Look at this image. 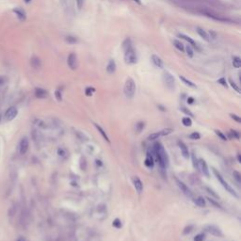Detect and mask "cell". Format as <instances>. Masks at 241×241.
Wrapping results in <instances>:
<instances>
[{
  "mask_svg": "<svg viewBox=\"0 0 241 241\" xmlns=\"http://www.w3.org/2000/svg\"><path fill=\"white\" fill-rule=\"evenodd\" d=\"M154 153L156 156V160L159 164L161 170H165L169 165V157L167 156V153L165 149L162 146L160 142H156L154 145Z\"/></svg>",
  "mask_w": 241,
  "mask_h": 241,
  "instance_id": "1",
  "label": "cell"
},
{
  "mask_svg": "<svg viewBox=\"0 0 241 241\" xmlns=\"http://www.w3.org/2000/svg\"><path fill=\"white\" fill-rule=\"evenodd\" d=\"M124 94L128 99H131V98L134 97L135 92H136V84L132 78L126 79V82H125L124 88Z\"/></svg>",
  "mask_w": 241,
  "mask_h": 241,
  "instance_id": "2",
  "label": "cell"
},
{
  "mask_svg": "<svg viewBox=\"0 0 241 241\" xmlns=\"http://www.w3.org/2000/svg\"><path fill=\"white\" fill-rule=\"evenodd\" d=\"M162 80H163L164 85H165L169 90L173 91L175 89V79L171 73L167 71L164 72L162 74Z\"/></svg>",
  "mask_w": 241,
  "mask_h": 241,
  "instance_id": "3",
  "label": "cell"
},
{
  "mask_svg": "<svg viewBox=\"0 0 241 241\" xmlns=\"http://www.w3.org/2000/svg\"><path fill=\"white\" fill-rule=\"evenodd\" d=\"M213 172H214V174H215V176L217 177V179L220 181V183L222 185V187L230 193V194H232L233 196H235L236 198H238V195L236 194V192L235 191V189H233L231 187H230V185H228V183L227 182H225V180L223 179V177L221 176V174L218 172L216 169H213Z\"/></svg>",
  "mask_w": 241,
  "mask_h": 241,
  "instance_id": "4",
  "label": "cell"
},
{
  "mask_svg": "<svg viewBox=\"0 0 241 241\" xmlns=\"http://www.w3.org/2000/svg\"><path fill=\"white\" fill-rule=\"evenodd\" d=\"M124 61L127 64H135L138 61L137 53L133 47L124 51Z\"/></svg>",
  "mask_w": 241,
  "mask_h": 241,
  "instance_id": "5",
  "label": "cell"
},
{
  "mask_svg": "<svg viewBox=\"0 0 241 241\" xmlns=\"http://www.w3.org/2000/svg\"><path fill=\"white\" fill-rule=\"evenodd\" d=\"M201 13H202L203 15H205V16H207V17H209V18H212V19H214V20H216V21H220V22H232L230 19L225 18V17H222V16L218 15V14H217V13H212V12H209V10H201Z\"/></svg>",
  "mask_w": 241,
  "mask_h": 241,
  "instance_id": "6",
  "label": "cell"
},
{
  "mask_svg": "<svg viewBox=\"0 0 241 241\" xmlns=\"http://www.w3.org/2000/svg\"><path fill=\"white\" fill-rule=\"evenodd\" d=\"M67 63L68 66L72 69V70H76L78 66V61H77V56L74 53H71L68 59H67Z\"/></svg>",
  "mask_w": 241,
  "mask_h": 241,
  "instance_id": "7",
  "label": "cell"
},
{
  "mask_svg": "<svg viewBox=\"0 0 241 241\" xmlns=\"http://www.w3.org/2000/svg\"><path fill=\"white\" fill-rule=\"evenodd\" d=\"M18 114V110L15 106H10L7 109V111L5 113V119L7 120H13L16 118Z\"/></svg>",
  "mask_w": 241,
  "mask_h": 241,
  "instance_id": "8",
  "label": "cell"
},
{
  "mask_svg": "<svg viewBox=\"0 0 241 241\" xmlns=\"http://www.w3.org/2000/svg\"><path fill=\"white\" fill-rule=\"evenodd\" d=\"M28 139L27 138H23L21 139L20 143H19V154L20 155H25L28 150Z\"/></svg>",
  "mask_w": 241,
  "mask_h": 241,
  "instance_id": "9",
  "label": "cell"
},
{
  "mask_svg": "<svg viewBox=\"0 0 241 241\" xmlns=\"http://www.w3.org/2000/svg\"><path fill=\"white\" fill-rule=\"evenodd\" d=\"M176 183H177V185H178V187H179V189L183 191V193L185 194V195H187V196H189V197H191L192 196V192H191V190L189 189V187L185 184H184L182 181H180V180H178V179H176Z\"/></svg>",
  "mask_w": 241,
  "mask_h": 241,
  "instance_id": "10",
  "label": "cell"
},
{
  "mask_svg": "<svg viewBox=\"0 0 241 241\" xmlns=\"http://www.w3.org/2000/svg\"><path fill=\"white\" fill-rule=\"evenodd\" d=\"M205 230L208 232V233H210L211 235L215 236H222V233L220 229H218V227L214 226V225H208L205 227Z\"/></svg>",
  "mask_w": 241,
  "mask_h": 241,
  "instance_id": "11",
  "label": "cell"
},
{
  "mask_svg": "<svg viewBox=\"0 0 241 241\" xmlns=\"http://www.w3.org/2000/svg\"><path fill=\"white\" fill-rule=\"evenodd\" d=\"M198 169L201 170V171L205 175L206 177H209V170H208L207 164L203 159H200L198 162Z\"/></svg>",
  "mask_w": 241,
  "mask_h": 241,
  "instance_id": "12",
  "label": "cell"
},
{
  "mask_svg": "<svg viewBox=\"0 0 241 241\" xmlns=\"http://www.w3.org/2000/svg\"><path fill=\"white\" fill-rule=\"evenodd\" d=\"M13 13H15L17 18L20 21H22V22H24L27 19V13L22 8H15V9H13Z\"/></svg>",
  "mask_w": 241,
  "mask_h": 241,
  "instance_id": "13",
  "label": "cell"
},
{
  "mask_svg": "<svg viewBox=\"0 0 241 241\" xmlns=\"http://www.w3.org/2000/svg\"><path fill=\"white\" fill-rule=\"evenodd\" d=\"M151 60L152 62L154 63V65L157 68H163V60L161 59V58H159L156 55H152L151 57Z\"/></svg>",
  "mask_w": 241,
  "mask_h": 241,
  "instance_id": "14",
  "label": "cell"
},
{
  "mask_svg": "<svg viewBox=\"0 0 241 241\" xmlns=\"http://www.w3.org/2000/svg\"><path fill=\"white\" fill-rule=\"evenodd\" d=\"M178 145H179V148L182 152V155L184 156L185 158H189V149L187 147L183 141H178Z\"/></svg>",
  "mask_w": 241,
  "mask_h": 241,
  "instance_id": "15",
  "label": "cell"
},
{
  "mask_svg": "<svg viewBox=\"0 0 241 241\" xmlns=\"http://www.w3.org/2000/svg\"><path fill=\"white\" fill-rule=\"evenodd\" d=\"M47 95L48 93L45 89H41V88H37V89H35V96L39 98V99H45V98L47 97Z\"/></svg>",
  "mask_w": 241,
  "mask_h": 241,
  "instance_id": "16",
  "label": "cell"
},
{
  "mask_svg": "<svg viewBox=\"0 0 241 241\" xmlns=\"http://www.w3.org/2000/svg\"><path fill=\"white\" fill-rule=\"evenodd\" d=\"M178 36H179L180 38L184 39L185 41H188V42L189 43V45H192V46H193V47H194V48H195L196 50H198V51H201L200 47H199L198 45H197V43H196V42H195V41H193V40H192V39L190 38V37H189V36H187V35H185V34H179Z\"/></svg>",
  "mask_w": 241,
  "mask_h": 241,
  "instance_id": "17",
  "label": "cell"
},
{
  "mask_svg": "<svg viewBox=\"0 0 241 241\" xmlns=\"http://www.w3.org/2000/svg\"><path fill=\"white\" fill-rule=\"evenodd\" d=\"M133 183H134V187H135L136 190L138 193H141L142 189H143V185H142V182L140 181V179L138 176H135L133 178Z\"/></svg>",
  "mask_w": 241,
  "mask_h": 241,
  "instance_id": "18",
  "label": "cell"
},
{
  "mask_svg": "<svg viewBox=\"0 0 241 241\" xmlns=\"http://www.w3.org/2000/svg\"><path fill=\"white\" fill-rule=\"evenodd\" d=\"M196 31H197V33H198L204 41H210V38H209V35H208V33L207 32L203 29V28H202V27H196Z\"/></svg>",
  "mask_w": 241,
  "mask_h": 241,
  "instance_id": "19",
  "label": "cell"
},
{
  "mask_svg": "<svg viewBox=\"0 0 241 241\" xmlns=\"http://www.w3.org/2000/svg\"><path fill=\"white\" fill-rule=\"evenodd\" d=\"M116 68H117V66H116L115 60L114 59L109 60L108 63H107V66H106V72L108 74H114L115 71H116Z\"/></svg>",
  "mask_w": 241,
  "mask_h": 241,
  "instance_id": "20",
  "label": "cell"
},
{
  "mask_svg": "<svg viewBox=\"0 0 241 241\" xmlns=\"http://www.w3.org/2000/svg\"><path fill=\"white\" fill-rule=\"evenodd\" d=\"M144 164H145V166L147 168H153L154 167V158H153V156L150 155V153L148 152L147 153V156H146V158H145V161H144Z\"/></svg>",
  "mask_w": 241,
  "mask_h": 241,
  "instance_id": "21",
  "label": "cell"
},
{
  "mask_svg": "<svg viewBox=\"0 0 241 241\" xmlns=\"http://www.w3.org/2000/svg\"><path fill=\"white\" fill-rule=\"evenodd\" d=\"M30 64H31V66L33 67V68H40L41 67V60H40V59L39 58H37V57H33L31 59V60H30Z\"/></svg>",
  "mask_w": 241,
  "mask_h": 241,
  "instance_id": "22",
  "label": "cell"
},
{
  "mask_svg": "<svg viewBox=\"0 0 241 241\" xmlns=\"http://www.w3.org/2000/svg\"><path fill=\"white\" fill-rule=\"evenodd\" d=\"M172 43H173L174 47L177 48L179 51H181V52L185 51V46H184V45H183V43L180 41H178V40H173Z\"/></svg>",
  "mask_w": 241,
  "mask_h": 241,
  "instance_id": "23",
  "label": "cell"
},
{
  "mask_svg": "<svg viewBox=\"0 0 241 241\" xmlns=\"http://www.w3.org/2000/svg\"><path fill=\"white\" fill-rule=\"evenodd\" d=\"M94 126L96 127V129L98 130V132H99L101 135H102V137L107 141V142H109V138H108V137H107V135L106 134V132L104 131V129L100 126V125H98V124H94Z\"/></svg>",
  "mask_w": 241,
  "mask_h": 241,
  "instance_id": "24",
  "label": "cell"
},
{
  "mask_svg": "<svg viewBox=\"0 0 241 241\" xmlns=\"http://www.w3.org/2000/svg\"><path fill=\"white\" fill-rule=\"evenodd\" d=\"M179 77H180V79L183 81V83H185V84L187 85V86H189V87H190V88H194V89L196 88V85H195L193 82H191L190 80H189V79L185 78V77H184L183 75H180Z\"/></svg>",
  "mask_w": 241,
  "mask_h": 241,
  "instance_id": "25",
  "label": "cell"
},
{
  "mask_svg": "<svg viewBox=\"0 0 241 241\" xmlns=\"http://www.w3.org/2000/svg\"><path fill=\"white\" fill-rule=\"evenodd\" d=\"M131 47H133L132 46V41H131L129 38L124 40V41L123 42V49L125 51V50H127V49H129Z\"/></svg>",
  "mask_w": 241,
  "mask_h": 241,
  "instance_id": "26",
  "label": "cell"
},
{
  "mask_svg": "<svg viewBox=\"0 0 241 241\" xmlns=\"http://www.w3.org/2000/svg\"><path fill=\"white\" fill-rule=\"evenodd\" d=\"M233 65H234L235 68H240L241 59L239 57H233Z\"/></svg>",
  "mask_w": 241,
  "mask_h": 241,
  "instance_id": "27",
  "label": "cell"
},
{
  "mask_svg": "<svg viewBox=\"0 0 241 241\" xmlns=\"http://www.w3.org/2000/svg\"><path fill=\"white\" fill-rule=\"evenodd\" d=\"M182 123L185 126H187V127H189L192 125V120L189 117H185V118H183L182 120Z\"/></svg>",
  "mask_w": 241,
  "mask_h": 241,
  "instance_id": "28",
  "label": "cell"
},
{
  "mask_svg": "<svg viewBox=\"0 0 241 241\" xmlns=\"http://www.w3.org/2000/svg\"><path fill=\"white\" fill-rule=\"evenodd\" d=\"M194 203H196V205H198L200 207H203L205 205V201L203 200V198H202V197H199V198L195 199Z\"/></svg>",
  "mask_w": 241,
  "mask_h": 241,
  "instance_id": "29",
  "label": "cell"
},
{
  "mask_svg": "<svg viewBox=\"0 0 241 241\" xmlns=\"http://www.w3.org/2000/svg\"><path fill=\"white\" fill-rule=\"evenodd\" d=\"M172 132H173V129H171V128H166V129H163V130L159 131V134H160V137H162V136L170 135Z\"/></svg>",
  "mask_w": 241,
  "mask_h": 241,
  "instance_id": "30",
  "label": "cell"
},
{
  "mask_svg": "<svg viewBox=\"0 0 241 241\" xmlns=\"http://www.w3.org/2000/svg\"><path fill=\"white\" fill-rule=\"evenodd\" d=\"M185 52H187V55L189 57V58H193L194 56V53H193V50H192V47L190 45H187L185 46Z\"/></svg>",
  "mask_w": 241,
  "mask_h": 241,
  "instance_id": "31",
  "label": "cell"
},
{
  "mask_svg": "<svg viewBox=\"0 0 241 241\" xmlns=\"http://www.w3.org/2000/svg\"><path fill=\"white\" fill-rule=\"evenodd\" d=\"M144 126H145L144 123H142V122H139V123H138V124H136V131H137L138 133H140L141 131L143 130Z\"/></svg>",
  "mask_w": 241,
  "mask_h": 241,
  "instance_id": "32",
  "label": "cell"
},
{
  "mask_svg": "<svg viewBox=\"0 0 241 241\" xmlns=\"http://www.w3.org/2000/svg\"><path fill=\"white\" fill-rule=\"evenodd\" d=\"M229 83H230V85H231V87L233 88V89H234L235 91H236L237 92H240V89L238 88V86H237V85H236V84L231 78L229 79Z\"/></svg>",
  "mask_w": 241,
  "mask_h": 241,
  "instance_id": "33",
  "label": "cell"
},
{
  "mask_svg": "<svg viewBox=\"0 0 241 241\" xmlns=\"http://www.w3.org/2000/svg\"><path fill=\"white\" fill-rule=\"evenodd\" d=\"M66 41L69 43H75L77 42V38L74 37V36H67L66 37Z\"/></svg>",
  "mask_w": 241,
  "mask_h": 241,
  "instance_id": "34",
  "label": "cell"
},
{
  "mask_svg": "<svg viewBox=\"0 0 241 241\" xmlns=\"http://www.w3.org/2000/svg\"><path fill=\"white\" fill-rule=\"evenodd\" d=\"M112 225L117 228V229H120V227H122V222H120V221L119 220V218H115V220L113 221L112 222Z\"/></svg>",
  "mask_w": 241,
  "mask_h": 241,
  "instance_id": "35",
  "label": "cell"
},
{
  "mask_svg": "<svg viewBox=\"0 0 241 241\" xmlns=\"http://www.w3.org/2000/svg\"><path fill=\"white\" fill-rule=\"evenodd\" d=\"M159 137H160V134H159V132H156V133H153V134H151V135L148 137V139H150V140H154V139H157Z\"/></svg>",
  "mask_w": 241,
  "mask_h": 241,
  "instance_id": "36",
  "label": "cell"
},
{
  "mask_svg": "<svg viewBox=\"0 0 241 241\" xmlns=\"http://www.w3.org/2000/svg\"><path fill=\"white\" fill-rule=\"evenodd\" d=\"M189 138H190L191 139H194V140H196V139H200L201 135H200L198 132H193L192 134L189 135Z\"/></svg>",
  "mask_w": 241,
  "mask_h": 241,
  "instance_id": "37",
  "label": "cell"
},
{
  "mask_svg": "<svg viewBox=\"0 0 241 241\" xmlns=\"http://www.w3.org/2000/svg\"><path fill=\"white\" fill-rule=\"evenodd\" d=\"M233 175H234V178L238 182V183H240L241 182V174L238 172V171H235L234 172H233Z\"/></svg>",
  "mask_w": 241,
  "mask_h": 241,
  "instance_id": "38",
  "label": "cell"
},
{
  "mask_svg": "<svg viewBox=\"0 0 241 241\" xmlns=\"http://www.w3.org/2000/svg\"><path fill=\"white\" fill-rule=\"evenodd\" d=\"M230 134H231L232 138H234L239 139V138H240L239 132H237V131H236V130H231V132H230Z\"/></svg>",
  "mask_w": 241,
  "mask_h": 241,
  "instance_id": "39",
  "label": "cell"
},
{
  "mask_svg": "<svg viewBox=\"0 0 241 241\" xmlns=\"http://www.w3.org/2000/svg\"><path fill=\"white\" fill-rule=\"evenodd\" d=\"M215 132H216L217 136H218V138H221L222 140H224V141H225V140H227V138H226V136H225V135H223V134H222V132H221L220 130H216Z\"/></svg>",
  "mask_w": 241,
  "mask_h": 241,
  "instance_id": "40",
  "label": "cell"
},
{
  "mask_svg": "<svg viewBox=\"0 0 241 241\" xmlns=\"http://www.w3.org/2000/svg\"><path fill=\"white\" fill-rule=\"evenodd\" d=\"M94 92H95V90L93 89V88H87L86 91H85V93L87 96H92Z\"/></svg>",
  "mask_w": 241,
  "mask_h": 241,
  "instance_id": "41",
  "label": "cell"
},
{
  "mask_svg": "<svg viewBox=\"0 0 241 241\" xmlns=\"http://www.w3.org/2000/svg\"><path fill=\"white\" fill-rule=\"evenodd\" d=\"M192 229H193V226H192V225H189V226H188V227H185V228L184 229V231H183V234H184V235H188V234H189V233L192 231Z\"/></svg>",
  "mask_w": 241,
  "mask_h": 241,
  "instance_id": "42",
  "label": "cell"
},
{
  "mask_svg": "<svg viewBox=\"0 0 241 241\" xmlns=\"http://www.w3.org/2000/svg\"><path fill=\"white\" fill-rule=\"evenodd\" d=\"M55 96H56V98H57V100L59 101V102H60L61 100H62V95H61V92H60V91H56V92H55Z\"/></svg>",
  "mask_w": 241,
  "mask_h": 241,
  "instance_id": "43",
  "label": "cell"
},
{
  "mask_svg": "<svg viewBox=\"0 0 241 241\" xmlns=\"http://www.w3.org/2000/svg\"><path fill=\"white\" fill-rule=\"evenodd\" d=\"M230 116H231V118H232L233 120H235L236 122H237V123H241V118H240L239 116H237L236 114H233V113H231V114H230Z\"/></svg>",
  "mask_w": 241,
  "mask_h": 241,
  "instance_id": "44",
  "label": "cell"
},
{
  "mask_svg": "<svg viewBox=\"0 0 241 241\" xmlns=\"http://www.w3.org/2000/svg\"><path fill=\"white\" fill-rule=\"evenodd\" d=\"M204 239V235L203 234H199L197 235L194 238V241H203Z\"/></svg>",
  "mask_w": 241,
  "mask_h": 241,
  "instance_id": "45",
  "label": "cell"
},
{
  "mask_svg": "<svg viewBox=\"0 0 241 241\" xmlns=\"http://www.w3.org/2000/svg\"><path fill=\"white\" fill-rule=\"evenodd\" d=\"M218 83H220L221 85H222L223 87H226L227 88V82H226V79L224 77H221L218 80Z\"/></svg>",
  "mask_w": 241,
  "mask_h": 241,
  "instance_id": "46",
  "label": "cell"
},
{
  "mask_svg": "<svg viewBox=\"0 0 241 241\" xmlns=\"http://www.w3.org/2000/svg\"><path fill=\"white\" fill-rule=\"evenodd\" d=\"M181 110L185 113V114H187V115H189V116H190V117H193V114L189 110L188 108H185V107H182L181 108Z\"/></svg>",
  "mask_w": 241,
  "mask_h": 241,
  "instance_id": "47",
  "label": "cell"
},
{
  "mask_svg": "<svg viewBox=\"0 0 241 241\" xmlns=\"http://www.w3.org/2000/svg\"><path fill=\"white\" fill-rule=\"evenodd\" d=\"M192 161H193V166L194 168L198 169V160L195 157V155H192Z\"/></svg>",
  "mask_w": 241,
  "mask_h": 241,
  "instance_id": "48",
  "label": "cell"
},
{
  "mask_svg": "<svg viewBox=\"0 0 241 241\" xmlns=\"http://www.w3.org/2000/svg\"><path fill=\"white\" fill-rule=\"evenodd\" d=\"M83 4H84V0H76V5H77V8H78L79 9H82Z\"/></svg>",
  "mask_w": 241,
  "mask_h": 241,
  "instance_id": "49",
  "label": "cell"
},
{
  "mask_svg": "<svg viewBox=\"0 0 241 241\" xmlns=\"http://www.w3.org/2000/svg\"><path fill=\"white\" fill-rule=\"evenodd\" d=\"M207 200H208V201H209V202H210L211 203H213V204H214L215 206H217L218 208H221V206L220 204H218V203H216V202H215V201H214L213 199H210V198H207Z\"/></svg>",
  "mask_w": 241,
  "mask_h": 241,
  "instance_id": "50",
  "label": "cell"
},
{
  "mask_svg": "<svg viewBox=\"0 0 241 241\" xmlns=\"http://www.w3.org/2000/svg\"><path fill=\"white\" fill-rule=\"evenodd\" d=\"M205 189H206V190H207L208 192H209V193H211V194H212V195H213V196L215 197V198H218V195H217V194H216V193H215V192H214V191H213L212 189H208V188H206Z\"/></svg>",
  "mask_w": 241,
  "mask_h": 241,
  "instance_id": "51",
  "label": "cell"
},
{
  "mask_svg": "<svg viewBox=\"0 0 241 241\" xmlns=\"http://www.w3.org/2000/svg\"><path fill=\"white\" fill-rule=\"evenodd\" d=\"M209 34H210V37H209V38H212V39H216V37H217V34L215 33V32H214L213 30H210V32H209Z\"/></svg>",
  "mask_w": 241,
  "mask_h": 241,
  "instance_id": "52",
  "label": "cell"
},
{
  "mask_svg": "<svg viewBox=\"0 0 241 241\" xmlns=\"http://www.w3.org/2000/svg\"><path fill=\"white\" fill-rule=\"evenodd\" d=\"M64 155H65L64 151H63L62 149H59V156H63Z\"/></svg>",
  "mask_w": 241,
  "mask_h": 241,
  "instance_id": "53",
  "label": "cell"
},
{
  "mask_svg": "<svg viewBox=\"0 0 241 241\" xmlns=\"http://www.w3.org/2000/svg\"><path fill=\"white\" fill-rule=\"evenodd\" d=\"M193 102H194V99L192 97H189V99H188V103L189 104H193Z\"/></svg>",
  "mask_w": 241,
  "mask_h": 241,
  "instance_id": "54",
  "label": "cell"
},
{
  "mask_svg": "<svg viewBox=\"0 0 241 241\" xmlns=\"http://www.w3.org/2000/svg\"><path fill=\"white\" fill-rule=\"evenodd\" d=\"M16 241H27L26 240V238L25 237H23V236H21V237H19Z\"/></svg>",
  "mask_w": 241,
  "mask_h": 241,
  "instance_id": "55",
  "label": "cell"
},
{
  "mask_svg": "<svg viewBox=\"0 0 241 241\" xmlns=\"http://www.w3.org/2000/svg\"><path fill=\"white\" fill-rule=\"evenodd\" d=\"M4 83V78L3 77H0V85Z\"/></svg>",
  "mask_w": 241,
  "mask_h": 241,
  "instance_id": "56",
  "label": "cell"
},
{
  "mask_svg": "<svg viewBox=\"0 0 241 241\" xmlns=\"http://www.w3.org/2000/svg\"><path fill=\"white\" fill-rule=\"evenodd\" d=\"M237 160H238V162H241V156H240L239 154L237 155Z\"/></svg>",
  "mask_w": 241,
  "mask_h": 241,
  "instance_id": "57",
  "label": "cell"
},
{
  "mask_svg": "<svg viewBox=\"0 0 241 241\" xmlns=\"http://www.w3.org/2000/svg\"><path fill=\"white\" fill-rule=\"evenodd\" d=\"M133 1H134V2H136V3H138V4H139V5L141 4L140 0H133Z\"/></svg>",
  "mask_w": 241,
  "mask_h": 241,
  "instance_id": "58",
  "label": "cell"
},
{
  "mask_svg": "<svg viewBox=\"0 0 241 241\" xmlns=\"http://www.w3.org/2000/svg\"><path fill=\"white\" fill-rule=\"evenodd\" d=\"M30 1H31V0H24V2H25V3H27H27H29Z\"/></svg>",
  "mask_w": 241,
  "mask_h": 241,
  "instance_id": "59",
  "label": "cell"
},
{
  "mask_svg": "<svg viewBox=\"0 0 241 241\" xmlns=\"http://www.w3.org/2000/svg\"><path fill=\"white\" fill-rule=\"evenodd\" d=\"M0 120H1V115H0Z\"/></svg>",
  "mask_w": 241,
  "mask_h": 241,
  "instance_id": "60",
  "label": "cell"
}]
</instances>
